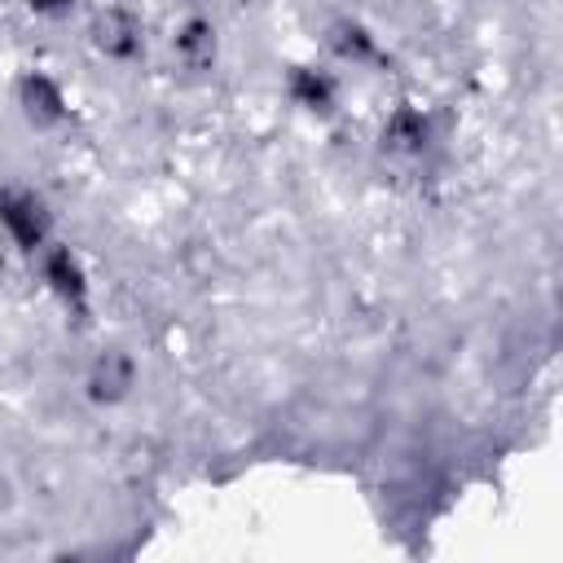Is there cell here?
I'll return each instance as SVG.
<instances>
[{
	"instance_id": "3957f363",
	"label": "cell",
	"mask_w": 563,
	"mask_h": 563,
	"mask_svg": "<svg viewBox=\"0 0 563 563\" xmlns=\"http://www.w3.org/2000/svg\"><path fill=\"white\" fill-rule=\"evenodd\" d=\"M13 97H18V110L31 128H62L70 106H66V92L62 84L48 75V70H22L18 84H13Z\"/></svg>"
},
{
	"instance_id": "5b68a950",
	"label": "cell",
	"mask_w": 563,
	"mask_h": 563,
	"mask_svg": "<svg viewBox=\"0 0 563 563\" xmlns=\"http://www.w3.org/2000/svg\"><path fill=\"white\" fill-rule=\"evenodd\" d=\"M132 387H136V361L123 347H106L92 356L84 374V391L92 405H119L132 396Z\"/></svg>"
},
{
	"instance_id": "ba28073f",
	"label": "cell",
	"mask_w": 563,
	"mask_h": 563,
	"mask_svg": "<svg viewBox=\"0 0 563 563\" xmlns=\"http://www.w3.org/2000/svg\"><path fill=\"white\" fill-rule=\"evenodd\" d=\"M325 48L339 57V62H352V66H374L383 62V48L374 40V31L356 18H334L325 26Z\"/></svg>"
},
{
	"instance_id": "6da1fadb",
	"label": "cell",
	"mask_w": 563,
	"mask_h": 563,
	"mask_svg": "<svg viewBox=\"0 0 563 563\" xmlns=\"http://www.w3.org/2000/svg\"><path fill=\"white\" fill-rule=\"evenodd\" d=\"M0 229L13 238L18 251L26 255H40L53 238H48V207L35 189L26 185H0Z\"/></svg>"
},
{
	"instance_id": "277c9868",
	"label": "cell",
	"mask_w": 563,
	"mask_h": 563,
	"mask_svg": "<svg viewBox=\"0 0 563 563\" xmlns=\"http://www.w3.org/2000/svg\"><path fill=\"white\" fill-rule=\"evenodd\" d=\"M40 277H44V286H48L66 308H75V312L88 308V273H84L79 255H75L66 242H48V246L40 251Z\"/></svg>"
},
{
	"instance_id": "8992f818",
	"label": "cell",
	"mask_w": 563,
	"mask_h": 563,
	"mask_svg": "<svg viewBox=\"0 0 563 563\" xmlns=\"http://www.w3.org/2000/svg\"><path fill=\"white\" fill-rule=\"evenodd\" d=\"M286 92H290V101L299 110H308L317 119L334 114V106H339V79L330 70H321V66H290Z\"/></svg>"
},
{
	"instance_id": "7a4b0ae2",
	"label": "cell",
	"mask_w": 563,
	"mask_h": 563,
	"mask_svg": "<svg viewBox=\"0 0 563 563\" xmlns=\"http://www.w3.org/2000/svg\"><path fill=\"white\" fill-rule=\"evenodd\" d=\"M88 35H92V48H97L101 57H110V62H136V57L145 53V26H141V18H136L132 9H123V4L101 9V13L92 18Z\"/></svg>"
},
{
	"instance_id": "30bf717a",
	"label": "cell",
	"mask_w": 563,
	"mask_h": 563,
	"mask_svg": "<svg viewBox=\"0 0 563 563\" xmlns=\"http://www.w3.org/2000/svg\"><path fill=\"white\" fill-rule=\"evenodd\" d=\"M26 9L40 13V18H62V13L75 9V0H26Z\"/></svg>"
},
{
	"instance_id": "9c48e42d",
	"label": "cell",
	"mask_w": 563,
	"mask_h": 563,
	"mask_svg": "<svg viewBox=\"0 0 563 563\" xmlns=\"http://www.w3.org/2000/svg\"><path fill=\"white\" fill-rule=\"evenodd\" d=\"M427 141H431V119H427L418 106H396V110L387 114V123H383V150H387V154L413 158V154L427 150Z\"/></svg>"
},
{
	"instance_id": "52a82bcc",
	"label": "cell",
	"mask_w": 563,
	"mask_h": 563,
	"mask_svg": "<svg viewBox=\"0 0 563 563\" xmlns=\"http://www.w3.org/2000/svg\"><path fill=\"white\" fill-rule=\"evenodd\" d=\"M216 26H211V18H202V13H189L180 26H176V35H172V53H176V62L185 66V70H211L216 66Z\"/></svg>"
}]
</instances>
